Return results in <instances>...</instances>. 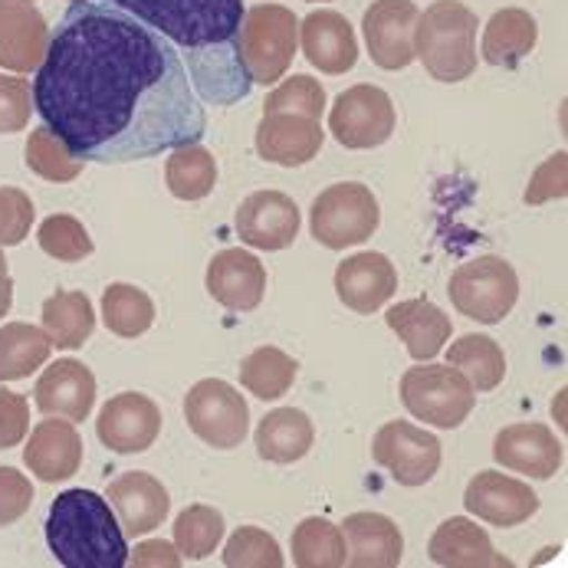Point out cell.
<instances>
[{
  "label": "cell",
  "instance_id": "1",
  "mask_svg": "<svg viewBox=\"0 0 568 568\" xmlns=\"http://www.w3.org/2000/svg\"><path fill=\"white\" fill-rule=\"evenodd\" d=\"M33 112L82 162L129 164L201 142L207 112L174 47L112 3L77 0L50 37Z\"/></svg>",
  "mask_w": 568,
  "mask_h": 568
},
{
  "label": "cell",
  "instance_id": "2",
  "mask_svg": "<svg viewBox=\"0 0 568 568\" xmlns=\"http://www.w3.org/2000/svg\"><path fill=\"white\" fill-rule=\"evenodd\" d=\"M164 40L178 43L187 57L194 92L214 105L246 99L250 85L237 60L234 33L244 17V0H109Z\"/></svg>",
  "mask_w": 568,
  "mask_h": 568
},
{
  "label": "cell",
  "instance_id": "3",
  "mask_svg": "<svg viewBox=\"0 0 568 568\" xmlns=\"http://www.w3.org/2000/svg\"><path fill=\"white\" fill-rule=\"evenodd\" d=\"M47 542L63 568L129 566V542L112 506L92 489H67L47 516Z\"/></svg>",
  "mask_w": 568,
  "mask_h": 568
},
{
  "label": "cell",
  "instance_id": "4",
  "mask_svg": "<svg viewBox=\"0 0 568 568\" xmlns=\"http://www.w3.org/2000/svg\"><path fill=\"white\" fill-rule=\"evenodd\" d=\"M477 13L460 0H437L417 17L414 60L437 82H464L477 73Z\"/></svg>",
  "mask_w": 568,
  "mask_h": 568
},
{
  "label": "cell",
  "instance_id": "5",
  "mask_svg": "<svg viewBox=\"0 0 568 568\" xmlns=\"http://www.w3.org/2000/svg\"><path fill=\"white\" fill-rule=\"evenodd\" d=\"M234 47L246 80L253 85H273L293 67L300 47V17L280 3H256L244 10Z\"/></svg>",
  "mask_w": 568,
  "mask_h": 568
},
{
  "label": "cell",
  "instance_id": "6",
  "mask_svg": "<svg viewBox=\"0 0 568 568\" xmlns=\"http://www.w3.org/2000/svg\"><path fill=\"white\" fill-rule=\"evenodd\" d=\"M382 224V204L362 181H342L325 187L313 201L310 231L325 250H345L372 241Z\"/></svg>",
  "mask_w": 568,
  "mask_h": 568
},
{
  "label": "cell",
  "instance_id": "7",
  "mask_svg": "<svg viewBox=\"0 0 568 568\" xmlns=\"http://www.w3.org/2000/svg\"><path fill=\"white\" fill-rule=\"evenodd\" d=\"M402 402L417 420L440 430H454L470 417L477 405V392L457 368L420 362L407 368L402 378Z\"/></svg>",
  "mask_w": 568,
  "mask_h": 568
},
{
  "label": "cell",
  "instance_id": "8",
  "mask_svg": "<svg viewBox=\"0 0 568 568\" xmlns=\"http://www.w3.org/2000/svg\"><path fill=\"white\" fill-rule=\"evenodd\" d=\"M519 300V276L503 256H477L454 270L450 303L460 316L484 325L503 323Z\"/></svg>",
  "mask_w": 568,
  "mask_h": 568
},
{
  "label": "cell",
  "instance_id": "9",
  "mask_svg": "<svg viewBox=\"0 0 568 568\" xmlns=\"http://www.w3.org/2000/svg\"><path fill=\"white\" fill-rule=\"evenodd\" d=\"M184 420L207 447L234 450L244 444L250 430V407L234 385L221 378H204L184 398Z\"/></svg>",
  "mask_w": 568,
  "mask_h": 568
},
{
  "label": "cell",
  "instance_id": "10",
  "mask_svg": "<svg viewBox=\"0 0 568 568\" xmlns=\"http://www.w3.org/2000/svg\"><path fill=\"white\" fill-rule=\"evenodd\" d=\"M328 132L342 149H378L395 135V102L385 89L362 82L345 89L328 109Z\"/></svg>",
  "mask_w": 568,
  "mask_h": 568
},
{
  "label": "cell",
  "instance_id": "11",
  "mask_svg": "<svg viewBox=\"0 0 568 568\" xmlns=\"http://www.w3.org/2000/svg\"><path fill=\"white\" fill-rule=\"evenodd\" d=\"M372 457L402 487H424L440 470V440L414 424L388 420L372 440Z\"/></svg>",
  "mask_w": 568,
  "mask_h": 568
},
{
  "label": "cell",
  "instance_id": "12",
  "mask_svg": "<svg viewBox=\"0 0 568 568\" xmlns=\"http://www.w3.org/2000/svg\"><path fill=\"white\" fill-rule=\"evenodd\" d=\"M414 0H375L362 17L365 47L375 67L398 73L414 63V30H417Z\"/></svg>",
  "mask_w": 568,
  "mask_h": 568
},
{
  "label": "cell",
  "instance_id": "13",
  "mask_svg": "<svg viewBox=\"0 0 568 568\" xmlns=\"http://www.w3.org/2000/svg\"><path fill=\"white\" fill-rule=\"evenodd\" d=\"M95 434L112 454H145L162 434V410L142 392H122L99 410Z\"/></svg>",
  "mask_w": 568,
  "mask_h": 568
},
{
  "label": "cell",
  "instance_id": "14",
  "mask_svg": "<svg viewBox=\"0 0 568 568\" xmlns=\"http://www.w3.org/2000/svg\"><path fill=\"white\" fill-rule=\"evenodd\" d=\"M493 460L532 480H552L562 470L566 447L546 424H509L493 440Z\"/></svg>",
  "mask_w": 568,
  "mask_h": 568
},
{
  "label": "cell",
  "instance_id": "15",
  "mask_svg": "<svg viewBox=\"0 0 568 568\" xmlns=\"http://www.w3.org/2000/svg\"><path fill=\"white\" fill-rule=\"evenodd\" d=\"M50 47L47 17L33 0H0V67L23 77L33 73Z\"/></svg>",
  "mask_w": 568,
  "mask_h": 568
},
{
  "label": "cell",
  "instance_id": "16",
  "mask_svg": "<svg viewBox=\"0 0 568 568\" xmlns=\"http://www.w3.org/2000/svg\"><path fill=\"white\" fill-rule=\"evenodd\" d=\"M335 293L352 313L372 316L398 293V270L385 253H375V250L355 253L345 263H338Z\"/></svg>",
  "mask_w": 568,
  "mask_h": 568
},
{
  "label": "cell",
  "instance_id": "17",
  "mask_svg": "<svg viewBox=\"0 0 568 568\" xmlns=\"http://www.w3.org/2000/svg\"><path fill=\"white\" fill-rule=\"evenodd\" d=\"M464 506H467V513H474L477 519H484L496 529H513L539 513V496L523 480L503 477L496 470H484L467 484Z\"/></svg>",
  "mask_w": 568,
  "mask_h": 568
},
{
  "label": "cell",
  "instance_id": "18",
  "mask_svg": "<svg viewBox=\"0 0 568 568\" xmlns=\"http://www.w3.org/2000/svg\"><path fill=\"white\" fill-rule=\"evenodd\" d=\"M323 142L325 132L320 119L293 115V112H263L253 145L263 162L300 168L320 155Z\"/></svg>",
  "mask_w": 568,
  "mask_h": 568
},
{
  "label": "cell",
  "instance_id": "19",
  "mask_svg": "<svg viewBox=\"0 0 568 568\" xmlns=\"http://www.w3.org/2000/svg\"><path fill=\"white\" fill-rule=\"evenodd\" d=\"M82 437L73 420L67 417H47L30 430L23 464L30 474L43 484H63L77 477L82 467Z\"/></svg>",
  "mask_w": 568,
  "mask_h": 568
},
{
  "label": "cell",
  "instance_id": "20",
  "mask_svg": "<svg viewBox=\"0 0 568 568\" xmlns=\"http://www.w3.org/2000/svg\"><path fill=\"white\" fill-rule=\"evenodd\" d=\"M237 234L253 250H286L300 237V207L283 191H256L237 211Z\"/></svg>",
  "mask_w": 568,
  "mask_h": 568
},
{
  "label": "cell",
  "instance_id": "21",
  "mask_svg": "<svg viewBox=\"0 0 568 568\" xmlns=\"http://www.w3.org/2000/svg\"><path fill=\"white\" fill-rule=\"evenodd\" d=\"M109 503L125 536H149L168 519L171 496L159 477L132 470L109 484Z\"/></svg>",
  "mask_w": 568,
  "mask_h": 568
},
{
  "label": "cell",
  "instance_id": "22",
  "mask_svg": "<svg viewBox=\"0 0 568 568\" xmlns=\"http://www.w3.org/2000/svg\"><path fill=\"white\" fill-rule=\"evenodd\" d=\"M300 43L306 60L325 77H342L358 63L355 30L338 10H313L300 20Z\"/></svg>",
  "mask_w": 568,
  "mask_h": 568
},
{
  "label": "cell",
  "instance_id": "23",
  "mask_svg": "<svg viewBox=\"0 0 568 568\" xmlns=\"http://www.w3.org/2000/svg\"><path fill=\"white\" fill-rule=\"evenodd\" d=\"M207 293L234 313H250L263 303L266 293V266L246 250H221L207 263Z\"/></svg>",
  "mask_w": 568,
  "mask_h": 568
},
{
  "label": "cell",
  "instance_id": "24",
  "mask_svg": "<svg viewBox=\"0 0 568 568\" xmlns=\"http://www.w3.org/2000/svg\"><path fill=\"white\" fill-rule=\"evenodd\" d=\"M33 398H37L40 414L82 424L95 405V378L80 358H60L40 375Z\"/></svg>",
  "mask_w": 568,
  "mask_h": 568
},
{
  "label": "cell",
  "instance_id": "25",
  "mask_svg": "<svg viewBox=\"0 0 568 568\" xmlns=\"http://www.w3.org/2000/svg\"><path fill=\"white\" fill-rule=\"evenodd\" d=\"M345 566L352 568H398L405 556V539L395 519L382 513H352L342 526Z\"/></svg>",
  "mask_w": 568,
  "mask_h": 568
},
{
  "label": "cell",
  "instance_id": "26",
  "mask_svg": "<svg viewBox=\"0 0 568 568\" xmlns=\"http://www.w3.org/2000/svg\"><path fill=\"white\" fill-rule=\"evenodd\" d=\"M427 556L434 566L444 568H509L513 562L503 559L493 542H489L487 529H480L474 519L467 516H450L447 523H440V529L430 536Z\"/></svg>",
  "mask_w": 568,
  "mask_h": 568
},
{
  "label": "cell",
  "instance_id": "27",
  "mask_svg": "<svg viewBox=\"0 0 568 568\" xmlns=\"http://www.w3.org/2000/svg\"><path fill=\"white\" fill-rule=\"evenodd\" d=\"M388 328L402 338L414 362H430L450 338V320L430 300H407L385 313Z\"/></svg>",
  "mask_w": 568,
  "mask_h": 568
},
{
  "label": "cell",
  "instance_id": "28",
  "mask_svg": "<svg viewBox=\"0 0 568 568\" xmlns=\"http://www.w3.org/2000/svg\"><path fill=\"white\" fill-rule=\"evenodd\" d=\"M316 430L300 407H276L256 424V454L270 464H296L313 450Z\"/></svg>",
  "mask_w": 568,
  "mask_h": 568
},
{
  "label": "cell",
  "instance_id": "29",
  "mask_svg": "<svg viewBox=\"0 0 568 568\" xmlns=\"http://www.w3.org/2000/svg\"><path fill=\"white\" fill-rule=\"evenodd\" d=\"M539 43V23L523 7L496 10L484 27V60L489 67H516L523 63Z\"/></svg>",
  "mask_w": 568,
  "mask_h": 568
},
{
  "label": "cell",
  "instance_id": "30",
  "mask_svg": "<svg viewBox=\"0 0 568 568\" xmlns=\"http://www.w3.org/2000/svg\"><path fill=\"white\" fill-rule=\"evenodd\" d=\"M43 332L57 348H80L95 332V310L85 293L63 290L43 303Z\"/></svg>",
  "mask_w": 568,
  "mask_h": 568
},
{
  "label": "cell",
  "instance_id": "31",
  "mask_svg": "<svg viewBox=\"0 0 568 568\" xmlns=\"http://www.w3.org/2000/svg\"><path fill=\"white\" fill-rule=\"evenodd\" d=\"M447 365L457 368L474 392H493L503 385L506 378V355L503 348L489 338V335H460L450 352H447Z\"/></svg>",
  "mask_w": 568,
  "mask_h": 568
},
{
  "label": "cell",
  "instance_id": "32",
  "mask_svg": "<svg viewBox=\"0 0 568 568\" xmlns=\"http://www.w3.org/2000/svg\"><path fill=\"white\" fill-rule=\"evenodd\" d=\"M50 338L30 323H7L0 328V385L20 382L30 372L43 368L50 358Z\"/></svg>",
  "mask_w": 568,
  "mask_h": 568
},
{
  "label": "cell",
  "instance_id": "33",
  "mask_svg": "<svg viewBox=\"0 0 568 568\" xmlns=\"http://www.w3.org/2000/svg\"><path fill=\"white\" fill-rule=\"evenodd\" d=\"M164 181H168V191L178 201H201L217 184V162L197 142L171 149L168 164H164Z\"/></svg>",
  "mask_w": 568,
  "mask_h": 568
},
{
  "label": "cell",
  "instance_id": "34",
  "mask_svg": "<svg viewBox=\"0 0 568 568\" xmlns=\"http://www.w3.org/2000/svg\"><path fill=\"white\" fill-rule=\"evenodd\" d=\"M296 358H290L283 348H273V345H263L256 352H250L241 365V385L253 398L260 402H276L283 398L293 382H296Z\"/></svg>",
  "mask_w": 568,
  "mask_h": 568
},
{
  "label": "cell",
  "instance_id": "35",
  "mask_svg": "<svg viewBox=\"0 0 568 568\" xmlns=\"http://www.w3.org/2000/svg\"><path fill=\"white\" fill-rule=\"evenodd\" d=\"M102 323L119 338H139L155 325V303L132 283H112L102 293Z\"/></svg>",
  "mask_w": 568,
  "mask_h": 568
},
{
  "label": "cell",
  "instance_id": "36",
  "mask_svg": "<svg viewBox=\"0 0 568 568\" xmlns=\"http://www.w3.org/2000/svg\"><path fill=\"white\" fill-rule=\"evenodd\" d=\"M345 556V536L335 523L310 516L293 529V566L342 568Z\"/></svg>",
  "mask_w": 568,
  "mask_h": 568
},
{
  "label": "cell",
  "instance_id": "37",
  "mask_svg": "<svg viewBox=\"0 0 568 568\" xmlns=\"http://www.w3.org/2000/svg\"><path fill=\"white\" fill-rule=\"evenodd\" d=\"M224 539V516L214 506L194 503L178 513L174 519V546L181 559H207Z\"/></svg>",
  "mask_w": 568,
  "mask_h": 568
},
{
  "label": "cell",
  "instance_id": "38",
  "mask_svg": "<svg viewBox=\"0 0 568 568\" xmlns=\"http://www.w3.org/2000/svg\"><path fill=\"white\" fill-rule=\"evenodd\" d=\"M27 168L33 174H40L43 181H53V184H67V181H77L82 174V159H77L47 125H37L27 139Z\"/></svg>",
  "mask_w": 568,
  "mask_h": 568
},
{
  "label": "cell",
  "instance_id": "39",
  "mask_svg": "<svg viewBox=\"0 0 568 568\" xmlns=\"http://www.w3.org/2000/svg\"><path fill=\"white\" fill-rule=\"evenodd\" d=\"M37 241H40V250L47 256H53L60 263H80V260H85L95 250L89 231L82 227L77 217H70V214L47 217L40 224V231H37Z\"/></svg>",
  "mask_w": 568,
  "mask_h": 568
},
{
  "label": "cell",
  "instance_id": "40",
  "mask_svg": "<svg viewBox=\"0 0 568 568\" xmlns=\"http://www.w3.org/2000/svg\"><path fill=\"white\" fill-rule=\"evenodd\" d=\"M224 566L227 568H283L286 559L280 552V542L256 526L237 529L224 546Z\"/></svg>",
  "mask_w": 568,
  "mask_h": 568
},
{
  "label": "cell",
  "instance_id": "41",
  "mask_svg": "<svg viewBox=\"0 0 568 568\" xmlns=\"http://www.w3.org/2000/svg\"><path fill=\"white\" fill-rule=\"evenodd\" d=\"M263 112H293V115H310V119H323L325 112V89L323 82L313 77H290L286 82H280L266 102Z\"/></svg>",
  "mask_w": 568,
  "mask_h": 568
},
{
  "label": "cell",
  "instance_id": "42",
  "mask_svg": "<svg viewBox=\"0 0 568 568\" xmlns=\"http://www.w3.org/2000/svg\"><path fill=\"white\" fill-rule=\"evenodd\" d=\"M33 224V201L20 187H0V246L27 241Z\"/></svg>",
  "mask_w": 568,
  "mask_h": 568
},
{
  "label": "cell",
  "instance_id": "43",
  "mask_svg": "<svg viewBox=\"0 0 568 568\" xmlns=\"http://www.w3.org/2000/svg\"><path fill=\"white\" fill-rule=\"evenodd\" d=\"M33 112V89L23 77H0V135L27 129Z\"/></svg>",
  "mask_w": 568,
  "mask_h": 568
},
{
  "label": "cell",
  "instance_id": "44",
  "mask_svg": "<svg viewBox=\"0 0 568 568\" xmlns=\"http://www.w3.org/2000/svg\"><path fill=\"white\" fill-rule=\"evenodd\" d=\"M33 506V484L13 467H0V529L23 519Z\"/></svg>",
  "mask_w": 568,
  "mask_h": 568
},
{
  "label": "cell",
  "instance_id": "45",
  "mask_svg": "<svg viewBox=\"0 0 568 568\" xmlns=\"http://www.w3.org/2000/svg\"><path fill=\"white\" fill-rule=\"evenodd\" d=\"M566 152H559V155H552L549 162L542 164L536 174H532V181H529V187H526V204H546V201H552V197H566L568 194V178H566V168H568Z\"/></svg>",
  "mask_w": 568,
  "mask_h": 568
},
{
  "label": "cell",
  "instance_id": "46",
  "mask_svg": "<svg viewBox=\"0 0 568 568\" xmlns=\"http://www.w3.org/2000/svg\"><path fill=\"white\" fill-rule=\"evenodd\" d=\"M30 430V405L23 395L0 388V450L17 447Z\"/></svg>",
  "mask_w": 568,
  "mask_h": 568
},
{
  "label": "cell",
  "instance_id": "47",
  "mask_svg": "<svg viewBox=\"0 0 568 568\" xmlns=\"http://www.w3.org/2000/svg\"><path fill=\"white\" fill-rule=\"evenodd\" d=\"M129 562L135 568H178L184 559L178 552V546L164 542V539H152L135 546V552H129Z\"/></svg>",
  "mask_w": 568,
  "mask_h": 568
},
{
  "label": "cell",
  "instance_id": "48",
  "mask_svg": "<svg viewBox=\"0 0 568 568\" xmlns=\"http://www.w3.org/2000/svg\"><path fill=\"white\" fill-rule=\"evenodd\" d=\"M10 306H13V280H10L7 266H0V320L10 313Z\"/></svg>",
  "mask_w": 568,
  "mask_h": 568
},
{
  "label": "cell",
  "instance_id": "49",
  "mask_svg": "<svg viewBox=\"0 0 568 568\" xmlns=\"http://www.w3.org/2000/svg\"><path fill=\"white\" fill-rule=\"evenodd\" d=\"M0 266H7V260H3V253H0Z\"/></svg>",
  "mask_w": 568,
  "mask_h": 568
},
{
  "label": "cell",
  "instance_id": "50",
  "mask_svg": "<svg viewBox=\"0 0 568 568\" xmlns=\"http://www.w3.org/2000/svg\"><path fill=\"white\" fill-rule=\"evenodd\" d=\"M310 3H328V0H310Z\"/></svg>",
  "mask_w": 568,
  "mask_h": 568
},
{
  "label": "cell",
  "instance_id": "51",
  "mask_svg": "<svg viewBox=\"0 0 568 568\" xmlns=\"http://www.w3.org/2000/svg\"><path fill=\"white\" fill-rule=\"evenodd\" d=\"M73 3H77V0H73Z\"/></svg>",
  "mask_w": 568,
  "mask_h": 568
}]
</instances>
